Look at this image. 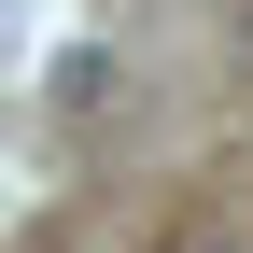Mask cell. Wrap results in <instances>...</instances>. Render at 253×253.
I'll use <instances>...</instances> for the list:
<instances>
[]
</instances>
